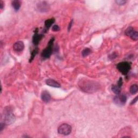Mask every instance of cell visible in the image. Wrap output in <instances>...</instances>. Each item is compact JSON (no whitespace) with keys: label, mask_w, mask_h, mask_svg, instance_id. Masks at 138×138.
Returning <instances> with one entry per match:
<instances>
[{"label":"cell","mask_w":138,"mask_h":138,"mask_svg":"<svg viewBox=\"0 0 138 138\" xmlns=\"http://www.w3.org/2000/svg\"><path fill=\"white\" fill-rule=\"evenodd\" d=\"M111 90L113 92L117 95H119L121 93V88L117 85H113L112 86Z\"/></svg>","instance_id":"15"},{"label":"cell","mask_w":138,"mask_h":138,"mask_svg":"<svg viewBox=\"0 0 138 138\" xmlns=\"http://www.w3.org/2000/svg\"><path fill=\"white\" fill-rule=\"evenodd\" d=\"M38 52V48L37 47H36V48H34V49H33L31 52V57H30V58L29 59V62H31L33 60L34 57H35L36 55L37 54Z\"/></svg>","instance_id":"17"},{"label":"cell","mask_w":138,"mask_h":138,"mask_svg":"<svg viewBox=\"0 0 138 138\" xmlns=\"http://www.w3.org/2000/svg\"><path fill=\"white\" fill-rule=\"evenodd\" d=\"M91 53V50L90 49L85 48V49H84L82 51V54L83 57H87L88 56H89Z\"/></svg>","instance_id":"18"},{"label":"cell","mask_w":138,"mask_h":138,"mask_svg":"<svg viewBox=\"0 0 138 138\" xmlns=\"http://www.w3.org/2000/svg\"><path fill=\"white\" fill-rule=\"evenodd\" d=\"M55 22V20L54 18L48 19V20H46L45 21V24H45V32H47L48 30L51 27V25L54 23Z\"/></svg>","instance_id":"13"},{"label":"cell","mask_w":138,"mask_h":138,"mask_svg":"<svg viewBox=\"0 0 138 138\" xmlns=\"http://www.w3.org/2000/svg\"><path fill=\"white\" fill-rule=\"evenodd\" d=\"M12 6L14 8V9L16 11H18L21 6V2L19 0H14V1H12Z\"/></svg>","instance_id":"14"},{"label":"cell","mask_w":138,"mask_h":138,"mask_svg":"<svg viewBox=\"0 0 138 138\" xmlns=\"http://www.w3.org/2000/svg\"><path fill=\"white\" fill-rule=\"evenodd\" d=\"M72 127L70 125L67 124H63L59 126L58 133L63 135H67L71 133Z\"/></svg>","instance_id":"5"},{"label":"cell","mask_w":138,"mask_h":138,"mask_svg":"<svg viewBox=\"0 0 138 138\" xmlns=\"http://www.w3.org/2000/svg\"><path fill=\"white\" fill-rule=\"evenodd\" d=\"M45 83H46V84L48 85V86H51V87L56 88H61L60 84L54 79H47L45 81Z\"/></svg>","instance_id":"12"},{"label":"cell","mask_w":138,"mask_h":138,"mask_svg":"<svg viewBox=\"0 0 138 138\" xmlns=\"http://www.w3.org/2000/svg\"><path fill=\"white\" fill-rule=\"evenodd\" d=\"M137 97H136L134 100H133V101H132L131 102V105L133 104H135V103L136 102V101H137Z\"/></svg>","instance_id":"26"},{"label":"cell","mask_w":138,"mask_h":138,"mask_svg":"<svg viewBox=\"0 0 138 138\" xmlns=\"http://www.w3.org/2000/svg\"><path fill=\"white\" fill-rule=\"evenodd\" d=\"M117 68L123 75H126L130 72L131 65L128 62H123L118 63L117 65Z\"/></svg>","instance_id":"4"},{"label":"cell","mask_w":138,"mask_h":138,"mask_svg":"<svg viewBox=\"0 0 138 138\" xmlns=\"http://www.w3.org/2000/svg\"><path fill=\"white\" fill-rule=\"evenodd\" d=\"M60 30V28L58 25H54L52 27V30L53 31H58Z\"/></svg>","instance_id":"20"},{"label":"cell","mask_w":138,"mask_h":138,"mask_svg":"<svg viewBox=\"0 0 138 138\" xmlns=\"http://www.w3.org/2000/svg\"><path fill=\"white\" fill-rule=\"evenodd\" d=\"M137 90H138L137 85L136 84H134L133 85H132L130 89V92L131 94H136L137 92Z\"/></svg>","instance_id":"16"},{"label":"cell","mask_w":138,"mask_h":138,"mask_svg":"<svg viewBox=\"0 0 138 138\" xmlns=\"http://www.w3.org/2000/svg\"><path fill=\"white\" fill-rule=\"evenodd\" d=\"M72 23H73V20H71V22H70V23H69V24H68V31L70 30L71 28L72 27Z\"/></svg>","instance_id":"24"},{"label":"cell","mask_w":138,"mask_h":138,"mask_svg":"<svg viewBox=\"0 0 138 138\" xmlns=\"http://www.w3.org/2000/svg\"><path fill=\"white\" fill-rule=\"evenodd\" d=\"M79 88L83 91L88 93H92L97 91L99 88V84L94 82L85 79L82 80L79 83Z\"/></svg>","instance_id":"1"},{"label":"cell","mask_w":138,"mask_h":138,"mask_svg":"<svg viewBox=\"0 0 138 138\" xmlns=\"http://www.w3.org/2000/svg\"><path fill=\"white\" fill-rule=\"evenodd\" d=\"M37 9L40 13H47L50 9V6L47 2L41 1L37 4Z\"/></svg>","instance_id":"6"},{"label":"cell","mask_w":138,"mask_h":138,"mask_svg":"<svg viewBox=\"0 0 138 138\" xmlns=\"http://www.w3.org/2000/svg\"><path fill=\"white\" fill-rule=\"evenodd\" d=\"M13 49L17 53L22 52L24 49V44L22 41L16 42L13 45Z\"/></svg>","instance_id":"10"},{"label":"cell","mask_w":138,"mask_h":138,"mask_svg":"<svg viewBox=\"0 0 138 138\" xmlns=\"http://www.w3.org/2000/svg\"><path fill=\"white\" fill-rule=\"evenodd\" d=\"M44 37V34H38V30L37 29L34 32V34H33V37H32V42L33 44L36 46H37L40 41H41L43 37Z\"/></svg>","instance_id":"9"},{"label":"cell","mask_w":138,"mask_h":138,"mask_svg":"<svg viewBox=\"0 0 138 138\" xmlns=\"http://www.w3.org/2000/svg\"><path fill=\"white\" fill-rule=\"evenodd\" d=\"M41 99L44 102H49L51 99L50 94L47 91H43L41 94Z\"/></svg>","instance_id":"11"},{"label":"cell","mask_w":138,"mask_h":138,"mask_svg":"<svg viewBox=\"0 0 138 138\" xmlns=\"http://www.w3.org/2000/svg\"><path fill=\"white\" fill-rule=\"evenodd\" d=\"M4 7V3L1 0H0V8L1 9H3Z\"/></svg>","instance_id":"25"},{"label":"cell","mask_w":138,"mask_h":138,"mask_svg":"<svg viewBox=\"0 0 138 138\" xmlns=\"http://www.w3.org/2000/svg\"><path fill=\"white\" fill-rule=\"evenodd\" d=\"M55 41L54 37L51 38L49 41L48 46L44 49L41 53V56L43 58L47 59L49 58L53 53V49L54 47V42Z\"/></svg>","instance_id":"3"},{"label":"cell","mask_w":138,"mask_h":138,"mask_svg":"<svg viewBox=\"0 0 138 138\" xmlns=\"http://www.w3.org/2000/svg\"><path fill=\"white\" fill-rule=\"evenodd\" d=\"M116 2L119 5H123L126 3V1H125V0H117Z\"/></svg>","instance_id":"21"},{"label":"cell","mask_w":138,"mask_h":138,"mask_svg":"<svg viewBox=\"0 0 138 138\" xmlns=\"http://www.w3.org/2000/svg\"><path fill=\"white\" fill-rule=\"evenodd\" d=\"M5 125H5L3 122L1 123V124H0V131L1 132L2 131H3V130L5 127Z\"/></svg>","instance_id":"23"},{"label":"cell","mask_w":138,"mask_h":138,"mask_svg":"<svg viewBox=\"0 0 138 138\" xmlns=\"http://www.w3.org/2000/svg\"><path fill=\"white\" fill-rule=\"evenodd\" d=\"M113 101L117 105H124L127 101V97L125 94L117 96L114 98Z\"/></svg>","instance_id":"8"},{"label":"cell","mask_w":138,"mask_h":138,"mask_svg":"<svg viewBox=\"0 0 138 138\" xmlns=\"http://www.w3.org/2000/svg\"><path fill=\"white\" fill-rule=\"evenodd\" d=\"M2 118L4 123L6 125H10L14 123L15 121V116L9 107H5L2 114Z\"/></svg>","instance_id":"2"},{"label":"cell","mask_w":138,"mask_h":138,"mask_svg":"<svg viewBox=\"0 0 138 138\" xmlns=\"http://www.w3.org/2000/svg\"><path fill=\"white\" fill-rule=\"evenodd\" d=\"M118 57V55L116 53H113V54H111L110 55H109L108 58L110 60H113L115 58H116L117 57Z\"/></svg>","instance_id":"19"},{"label":"cell","mask_w":138,"mask_h":138,"mask_svg":"<svg viewBox=\"0 0 138 138\" xmlns=\"http://www.w3.org/2000/svg\"><path fill=\"white\" fill-rule=\"evenodd\" d=\"M123 79H122V78H120L119 79V80H118V82L117 85L118 86H119L120 88H121V87H122V85H123Z\"/></svg>","instance_id":"22"},{"label":"cell","mask_w":138,"mask_h":138,"mask_svg":"<svg viewBox=\"0 0 138 138\" xmlns=\"http://www.w3.org/2000/svg\"><path fill=\"white\" fill-rule=\"evenodd\" d=\"M125 33L126 36L130 37L131 39L134 40V41H136L138 39V32L134 30L133 27H129L125 30Z\"/></svg>","instance_id":"7"}]
</instances>
